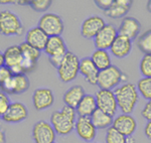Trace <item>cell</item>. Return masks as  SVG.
<instances>
[{
    "mask_svg": "<svg viewBox=\"0 0 151 143\" xmlns=\"http://www.w3.org/2000/svg\"><path fill=\"white\" fill-rule=\"evenodd\" d=\"M28 117V109L23 103L18 101L11 102L5 115L1 118L5 123L15 124L26 120Z\"/></svg>",
    "mask_w": 151,
    "mask_h": 143,
    "instance_id": "cell-15",
    "label": "cell"
},
{
    "mask_svg": "<svg viewBox=\"0 0 151 143\" xmlns=\"http://www.w3.org/2000/svg\"><path fill=\"white\" fill-rule=\"evenodd\" d=\"M10 104L11 101L9 96L4 92L0 91V118H2L6 114Z\"/></svg>",
    "mask_w": 151,
    "mask_h": 143,
    "instance_id": "cell-33",
    "label": "cell"
},
{
    "mask_svg": "<svg viewBox=\"0 0 151 143\" xmlns=\"http://www.w3.org/2000/svg\"><path fill=\"white\" fill-rule=\"evenodd\" d=\"M113 1L114 0H95V4L98 8L105 12L110 8L111 5L113 4Z\"/></svg>",
    "mask_w": 151,
    "mask_h": 143,
    "instance_id": "cell-37",
    "label": "cell"
},
{
    "mask_svg": "<svg viewBox=\"0 0 151 143\" xmlns=\"http://www.w3.org/2000/svg\"><path fill=\"white\" fill-rule=\"evenodd\" d=\"M80 62L81 60L79 57L73 52L69 50L65 54L63 62L57 69L58 76L63 83L68 84L77 79L80 74Z\"/></svg>",
    "mask_w": 151,
    "mask_h": 143,
    "instance_id": "cell-4",
    "label": "cell"
},
{
    "mask_svg": "<svg viewBox=\"0 0 151 143\" xmlns=\"http://www.w3.org/2000/svg\"><path fill=\"white\" fill-rule=\"evenodd\" d=\"M37 67V63L35 62H31V60H25L23 59L22 62L20 64V68H21V71H22V74H28V73L33 72Z\"/></svg>",
    "mask_w": 151,
    "mask_h": 143,
    "instance_id": "cell-34",
    "label": "cell"
},
{
    "mask_svg": "<svg viewBox=\"0 0 151 143\" xmlns=\"http://www.w3.org/2000/svg\"><path fill=\"white\" fill-rule=\"evenodd\" d=\"M91 120L97 129H108L113 125L114 117L103 111L97 109L95 113L91 116Z\"/></svg>",
    "mask_w": 151,
    "mask_h": 143,
    "instance_id": "cell-26",
    "label": "cell"
},
{
    "mask_svg": "<svg viewBox=\"0 0 151 143\" xmlns=\"http://www.w3.org/2000/svg\"><path fill=\"white\" fill-rule=\"evenodd\" d=\"M95 98L97 102V108L99 110L115 117L119 109L114 91L99 89L98 92L95 94Z\"/></svg>",
    "mask_w": 151,
    "mask_h": 143,
    "instance_id": "cell-7",
    "label": "cell"
},
{
    "mask_svg": "<svg viewBox=\"0 0 151 143\" xmlns=\"http://www.w3.org/2000/svg\"><path fill=\"white\" fill-rule=\"evenodd\" d=\"M97 128L90 117H78L75 125V131L83 141L92 142L97 136Z\"/></svg>",
    "mask_w": 151,
    "mask_h": 143,
    "instance_id": "cell-12",
    "label": "cell"
},
{
    "mask_svg": "<svg viewBox=\"0 0 151 143\" xmlns=\"http://www.w3.org/2000/svg\"><path fill=\"white\" fill-rule=\"evenodd\" d=\"M105 25H106V22L103 17L98 15L90 16L83 21L81 26V34L86 40H94Z\"/></svg>",
    "mask_w": 151,
    "mask_h": 143,
    "instance_id": "cell-13",
    "label": "cell"
},
{
    "mask_svg": "<svg viewBox=\"0 0 151 143\" xmlns=\"http://www.w3.org/2000/svg\"><path fill=\"white\" fill-rule=\"evenodd\" d=\"M30 82L28 77L25 74L13 75L10 79H8L6 82H4L2 85H0V89L2 92L12 95H20L25 93L29 89Z\"/></svg>",
    "mask_w": 151,
    "mask_h": 143,
    "instance_id": "cell-8",
    "label": "cell"
},
{
    "mask_svg": "<svg viewBox=\"0 0 151 143\" xmlns=\"http://www.w3.org/2000/svg\"><path fill=\"white\" fill-rule=\"evenodd\" d=\"M43 52L48 57H64L69 50L62 35H57L48 37Z\"/></svg>",
    "mask_w": 151,
    "mask_h": 143,
    "instance_id": "cell-17",
    "label": "cell"
},
{
    "mask_svg": "<svg viewBox=\"0 0 151 143\" xmlns=\"http://www.w3.org/2000/svg\"><path fill=\"white\" fill-rule=\"evenodd\" d=\"M118 109L123 114H131L135 110L139 101V93L136 85L126 82L114 90Z\"/></svg>",
    "mask_w": 151,
    "mask_h": 143,
    "instance_id": "cell-2",
    "label": "cell"
},
{
    "mask_svg": "<svg viewBox=\"0 0 151 143\" xmlns=\"http://www.w3.org/2000/svg\"><path fill=\"white\" fill-rule=\"evenodd\" d=\"M47 40V34L42 29H40L38 26L30 28L25 35V42H27L28 45H30L31 47H35L36 50H40V52L45 50Z\"/></svg>",
    "mask_w": 151,
    "mask_h": 143,
    "instance_id": "cell-20",
    "label": "cell"
},
{
    "mask_svg": "<svg viewBox=\"0 0 151 143\" xmlns=\"http://www.w3.org/2000/svg\"><path fill=\"white\" fill-rule=\"evenodd\" d=\"M99 70L94 65L91 57H83L80 62V74L84 77V80L91 86H97Z\"/></svg>",
    "mask_w": 151,
    "mask_h": 143,
    "instance_id": "cell-19",
    "label": "cell"
},
{
    "mask_svg": "<svg viewBox=\"0 0 151 143\" xmlns=\"http://www.w3.org/2000/svg\"><path fill=\"white\" fill-rule=\"evenodd\" d=\"M6 142V134L5 131L0 127V143H5Z\"/></svg>",
    "mask_w": 151,
    "mask_h": 143,
    "instance_id": "cell-39",
    "label": "cell"
},
{
    "mask_svg": "<svg viewBox=\"0 0 151 143\" xmlns=\"http://www.w3.org/2000/svg\"><path fill=\"white\" fill-rule=\"evenodd\" d=\"M141 32V23L137 18L126 16L122 19L118 27V34L126 36L131 40H137Z\"/></svg>",
    "mask_w": 151,
    "mask_h": 143,
    "instance_id": "cell-16",
    "label": "cell"
},
{
    "mask_svg": "<svg viewBox=\"0 0 151 143\" xmlns=\"http://www.w3.org/2000/svg\"><path fill=\"white\" fill-rule=\"evenodd\" d=\"M139 72L142 78H151V55H144L140 60Z\"/></svg>",
    "mask_w": 151,
    "mask_h": 143,
    "instance_id": "cell-31",
    "label": "cell"
},
{
    "mask_svg": "<svg viewBox=\"0 0 151 143\" xmlns=\"http://www.w3.org/2000/svg\"><path fill=\"white\" fill-rule=\"evenodd\" d=\"M52 4V0H30L29 1V6L37 12H45Z\"/></svg>",
    "mask_w": 151,
    "mask_h": 143,
    "instance_id": "cell-32",
    "label": "cell"
},
{
    "mask_svg": "<svg viewBox=\"0 0 151 143\" xmlns=\"http://www.w3.org/2000/svg\"><path fill=\"white\" fill-rule=\"evenodd\" d=\"M126 82H127V76L118 67L112 65L111 67L99 72L97 86L101 90L114 91L120 85Z\"/></svg>",
    "mask_w": 151,
    "mask_h": 143,
    "instance_id": "cell-3",
    "label": "cell"
},
{
    "mask_svg": "<svg viewBox=\"0 0 151 143\" xmlns=\"http://www.w3.org/2000/svg\"><path fill=\"white\" fill-rule=\"evenodd\" d=\"M91 60L99 71H103L107 68L112 66L111 55L108 50H96L91 55Z\"/></svg>",
    "mask_w": 151,
    "mask_h": 143,
    "instance_id": "cell-25",
    "label": "cell"
},
{
    "mask_svg": "<svg viewBox=\"0 0 151 143\" xmlns=\"http://www.w3.org/2000/svg\"><path fill=\"white\" fill-rule=\"evenodd\" d=\"M29 1L30 0H16V4L25 6V5H29Z\"/></svg>",
    "mask_w": 151,
    "mask_h": 143,
    "instance_id": "cell-40",
    "label": "cell"
},
{
    "mask_svg": "<svg viewBox=\"0 0 151 143\" xmlns=\"http://www.w3.org/2000/svg\"><path fill=\"white\" fill-rule=\"evenodd\" d=\"M35 143H55L57 133L50 122L40 120L36 122L31 130Z\"/></svg>",
    "mask_w": 151,
    "mask_h": 143,
    "instance_id": "cell-9",
    "label": "cell"
},
{
    "mask_svg": "<svg viewBox=\"0 0 151 143\" xmlns=\"http://www.w3.org/2000/svg\"><path fill=\"white\" fill-rule=\"evenodd\" d=\"M55 103V95L48 88L35 89L32 93V105L35 110L45 111L50 108Z\"/></svg>",
    "mask_w": 151,
    "mask_h": 143,
    "instance_id": "cell-14",
    "label": "cell"
},
{
    "mask_svg": "<svg viewBox=\"0 0 151 143\" xmlns=\"http://www.w3.org/2000/svg\"><path fill=\"white\" fill-rule=\"evenodd\" d=\"M37 26L47 33L48 37L62 35L65 30L64 20L55 13H45L38 20Z\"/></svg>",
    "mask_w": 151,
    "mask_h": 143,
    "instance_id": "cell-6",
    "label": "cell"
},
{
    "mask_svg": "<svg viewBox=\"0 0 151 143\" xmlns=\"http://www.w3.org/2000/svg\"></svg>",
    "mask_w": 151,
    "mask_h": 143,
    "instance_id": "cell-45",
    "label": "cell"
},
{
    "mask_svg": "<svg viewBox=\"0 0 151 143\" xmlns=\"http://www.w3.org/2000/svg\"><path fill=\"white\" fill-rule=\"evenodd\" d=\"M136 45L141 52L144 55H151V29L138 36Z\"/></svg>",
    "mask_w": 151,
    "mask_h": 143,
    "instance_id": "cell-28",
    "label": "cell"
},
{
    "mask_svg": "<svg viewBox=\"0 0 151 143\" xmlns=\"http://www.w3.org/2000/svg\"><path fill=\"white\" fill-rule=\"evenodd\" d=\"M91 143H98V142H91Z\"/></svg>",
    "mask_w": 151,
    "mask_h": 143,
    "instance_id": "cell-44",
    "label": "cell"
},
{
    "mask_svg": "<svg viewBox=\"0 0 151 143\" xmlns=\"http://www.w3.org/2000/svg\"><path fill=\"white\" fill-rule=\"evenodd\" d=\"M0 4H16L15 0H12V1H9V0H0Z\"/></svg>",
    "mask_w": 151,
    "mask_h": 143,
    "instance_id": "cell-42",
    "label": "cell"
},
{
    "mask_svg": "<svg viewBox=\"0 0 151 143\" xmlns=\"http://www.w3.org/2000/svg\"><path fill=\"white\" fill-rule=\"evenodd\" d=\"M131 6H132L131 0H114L110 8L105 11V15L113 19L124 18L130 11Z\"/></svg>",
    "mask_w": 151,
    "mask_h": 143,
    "instance_id": "cell-21",
    "label": "cell"
},
{
    "mask_svg": "<svg viewBox=\"0 0 151 143\" xmlns=\"http://www.w3.org/2000/svg\"><path fill=\"white\" fill-rule=\"evenodd\" d=\"M141 116L145 120H147V122L151 121V100L147 101L145 103L144 107L141 110Z\"/></svg>",
    "mask_w": 151,
    "mask_h": 143,
    "instance_id": "cell-36",
    "label": "cell"
},
{
    "mask_svg": "<svg viewBox=\"0 0 151 143\" xmlns=\"http://www.w3.org/2000/svg\"><path fill=\"white\" fill-rule=\"evenodd\" d=\"M4 55V62L5 66L8 67L9 69L15 68L21 64L23 60L22 54H21L20 47L19 45H10L3 52Z\"/></svg>",
    "mask_w": 151,
    "mask_h": 143,
    "instance_id": "cell-24",
    "label": "cell"
},
{
    "mask_svg": "<svg viewBox=\"0 0 151 143\" xmlns=\"http://www.w3.org/2000/svg\"><path fill=\"white\" fill-rule=\"evenodd\" d=\"M118 36V28L114 24L106 23V25L100 30L94 38V45L97 50H110L114 40Z\"/></svg>",
    "mask_w": 151,
    "mask_h": 143,
    "instance_id": "cell-10",
    "label": "cell"
},
{
    "mask_svg": "<svg viewBox=\"0 0 151 143\" xmlns=\"http://www.w3.org/2000/svg\"><path fill=\"white\" fill-rule=\"evenodd\" d=\"M133 47V40L126 36L118 34L110 47V52L117 59H124L130 55Z\"/></svg>",
    "mask_w": 151,
    "mask_h": 143,
    "instance_id": "cell-18",
    "label": "cell"
},
{
    "mask_svg": "<svg viewBox=\"0 0 151 143\" xmlns=\"http://www.w3.org/2000/svg\"><path fill=\"white\" fill-rule=\"evenodd\" d=\"M139 95L145 100H151V78H141L136 84Z\"/></svg>",
    "mask_w": 151,
    "mask_h": 143,
    "instance_id": "cell-29",
    "label": "cell"
},
{
    "mask_svg": "<svg viewBox=\"0 0 151 143\" xmlns=\"http://www.w3.org/2000/svg\"><path fill=\"white\" fill-rule=\"evenodd\" d=\"M97 102L94 95L86 94L82 101L79 103L78 107L76 108L77 114L79 117H90L95 113L97 110Z\"/></svg>",
    "mask_w": 151,
    "mask_h": 143,
    "instance_id": "cell-23",
    "label": "cell"
},
{
    "mask_svg": "<svg viewBox=\"0 0 151 143\" xmlns=\"http://www.w3.org/2000/svg\"><path fill=\"white\" fill-rule=\"evenodd\" d=\"M24 27L17 14L10 10L0 11V33L4 36H19Z\"/></svg>",
    "mask_w": 151,
    "mask_h": 143,
    "instance_id": "cell-5",
    "label": "cell"
},
{
    "mask_svg": "<svg viewBox=\"0 0 151 143\" xmlns=\"http://www.w3.org/2000/svg\"><path fill=\"white\" fill-rule=\"evenodd\" d=\"M146 7H147V10L151 13V0L147 1V4H146Z\"/></svg>",
    "mask_w": 151,
    "mask_h": 143,
    "instance_id": "cell-43",
    "label": "cell"
},
{
    "mask_svg": "<svg viewBox=\"0 0 151 143\" xmlns=\"http://www.w3.org/2000/svg\"><path fill=\"white\" fill-rule=\"evenodd\" d=\"M3 66H5V62H4V55H3V52L0 50V68H2Z\"/></svg>",
    "mask_w": 151,
    "mask_h": 143,
    "instance_id": "cell-41",
    "label": "cell"
},
{
    "mask_svg": "<svg viewBox=\"0 0 151 143\" xmlns=\"http://www.w3.org/2000/svg\"><path fill=\"white\" fill-rule=\"evenodd\" d=\"M116 130L122 133L125 137L133 136V134L137 130V121L131 114H123L114 117L113 125Z\"/></svg>",
    "mask_w": 151,
    "mask_h": 143,
    "instance_id": "cell-11",
    "label": "cell"
},
{
    "mask_svg": "<svg viewBox=\"0 0 151 143\" xmlns=\"http://www.w3.org/2000/svg\"><path fill=\"white\" fill-rule=\"evenodd\" d=\"M144 134L148 139L151 140V121L146 123V125L144 127Z\"/></svg>",
    "mask_w": 151,
    "mask_h": 143,
    "instance_id": "cell-38",
    "label": "cell"
},
{
    "mask_svg": "<svg viewBox=\"0 0 151 143\" xmlns=\"http://www.w3.org/2000/svg\"><path fill=\"white\" fill-rule=\"evenodd\" d=\"M13 76L11 70L8 67L3 66L2 68H0V85H2L4 82H6L8 79Z\"/></svg>",
    "mask_w": 151,
    "mask_h": 143,
    "instance_id": "cell-35",
    "label": "cell"
},
{
    "mask_svg": "<svg viewBox=\"0 0 151 143\" xmlns=\"http://www.w3.org/2000/svg\"><path fill=\"white\" fill-rule=\"evenodd\" d=\"M86 95L85 89L80 85H75V86L70 87L65 92L63 100L65 106H69L72 108H77L79 103L82 101L84 96Z\"/></svg>",
    "mask_w": 151,
    "mask_h": 143,
    "instance_id": "cell-22",
    "label": "cell"
},
{
    "mask_svg": "<svg viewBox=\"0 0 151 143\" xmlns=\"http://www.w3.org/2000/svg\"><path fill=\"white\" fill-rule=\"evenodd\" d=\"M19 47H20V50H21V54H22L23 59L31 60V62H35V63L38 62L40 57H41L40 50H36L35 47H31L30 45H28V43L25 42L20 43Z\"/></svg>",
    "mask_w": 151,
    "mask_h": 143,
    "instance_id": "cell-27",
    "label": "cell"
},
{
    "mask_svg": "<svg viewBox=\"0 0 151 143\" xmlns=\"http://www.w3.org/2000/svg\"><path fill=\"white\" fill-rule=\"evenodd\" d=\"M78 114L75 108L64 106L62 109L53 111L50 115V123L55 129L57 135L68 136L75 130Z\"/></svg>",
    "mask_w": 151,
    "mask_h": 143,
    "instance_id": "cell-1",
    "label": "cell"
},
{
    "mask_svg": "<svg viewBox=\"0 0 151 143\" xmlns=\"http://www.w3.org/2000/svg\"><path fill=\"white\" fill-rule=\"evenodd\" d=\"M106 143H126V137L114 127L108 128L106 130V136H105Z\"/></svg>",
    "mask_w": 151,
    "mask_h": 143,
    "instance_id": "cell-30",
    "label": "cell"
}]
</instances>
